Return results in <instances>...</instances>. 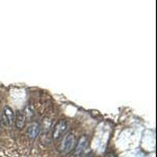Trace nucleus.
I'll use <instances>...</instances> for the list:
<instances>
[{"label": "nucleus", "instance_id": "obj_1", "mask_svg": "<svg viewBox=\"0 0 157 157\" xmlns=\"http://www.w3.org/2000/svg\"><path fill=\"white\" fill-rule=\"evenodd\" d=\"M75 146V136L69 133L67 134L63 138V141L60 146L61 152L64 154H68L74 149Z\"/></svg>", "mask_w": 157, "mask_h": 157}, {"label": "nucleus", "instance_id": "obj_5", "mask_svg": "<svg viewBox=\"0 0 157 157\" xmlns=\"http://www.w3.org/2000/svg\"><path fill=\"white\" fill-rule=\"evenodd\" d=\"M40 126L38 123L35 122V123H32L30 126L28 128V131H27V134L28 137L32 140L36 139V137H38L39 135V132H40Z\"/></svg>", "mask_w": 157, "mask_h": 157}, {"label": "nucleus", "instance_id": "obj_6", "mask_svg": "<svg viewBox=\"0 0 157 157\" xmlns=\"http://www.w3.org/2000/svg\"><path fill=\"white\" fill-rule=\"evenodd\" d=\"M15 125H16L17 128L21 130L24 128L25 125V122H26V118H25V114L22 112L17 111V114L15 116Z\"/></svg>", "mask_w": 157, "mask_h": 157}, {"label": "nucleus", "instance_id": "obj_3", "mask_svg": "<svg viewBox=\"0 0 157 157\" xmlns=\"http://www.w3.org/2000/svg\"><path fill=\"white\" fill-rule=\"evenodd\" d=\"M68 127V123H67L66 120H61L57 122L56 124L55 127H54V133H53V137L54 140L60 139L63 136V134L65 133Z\"/></svg>", "mask_w": 157, "mask_h": 157}, {"label": "nucleus", "instance_id": "obj_2", "mask_svg": "<svg viewBox=\"0 0 157 157\" xmlns=\"http://www.w3.org/2000/svg\"><path fill=\"white\" fill-rule=\"evenodd\" d=\"M88 145V138L86 136L83 135L79 137L76 143V145L74 148V157H81L84 153Z\"/></svg>", "mask_w": 157, "mask_h": 157}, {"label": "nucleus", "instance_id": "obj_4", "mask_svg": "<svg viewBox=\"0 0 157 157\" xmlns=\"http://www.w3.org/2000/svg\"><path fill=\"white\" fill-rule=\"evenodd\" d=\"M2 122H3L4 124L8 127L11 126L13 123L14 122L15 115L13 113V111L12 110L10 107L9 106H5L2 110Z\"/></svg>", "mask_w": 157, "mask_h": 157}]
</instances>
